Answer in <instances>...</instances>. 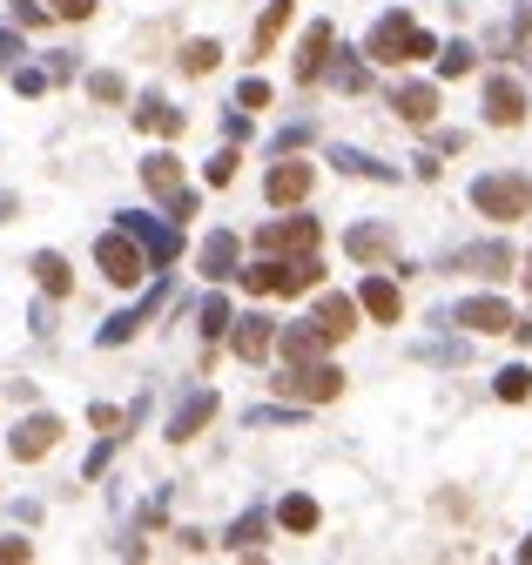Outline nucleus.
Segmentation results:
<instances>
[{
  "instance_id": "nucleus-1",
  "label": "nucleus",
  "mask_w": 532,
  "mask_h": 565,
  "mask_svg": "<svg viewBox=\"0 0 532 565\" xmlns=\"http://www.w3.org/2000/svg\"><path fill=\"white\" fill-rule=\"evenodd\" d=\"M237 282L250 297H303V290H317L324 282V263L317 256H270V263H256V269H237Z\"/></svg>"
},
{
  "instance_id": "nucleus-2",
  "label": "nucleus",
  "mask_w": 532,
  "mask_h": 565,
  "mask_svg": "<svg viewBox=\"0 0 532 565\" xmlns=\"http://www.w3.org/2000/svg\"><path fill=\"white\" fill-rule=\"evenodd\" d=\"M432 48H438V40H432L425 27H418L411 14H385V21L371 27V61H385V68H404V61H425Z\"/></svg>"
},
{
  "instance_id": "nucleus-3",
  "label": "nucleus",
  "mask_w": 532,
  "mask_h": 565,
  "mask_svg": "<svg viewBox=\"0 0 532 565\" xmlns=\"http://www.w3.org/2000/svg\"><path fill=\"white\" fill-rule=\"evenodd\" d=\"M472 209L492 216V223L532 216V176H479V182H472Z\"/></svg>"
},
{
  "instance_id": "nucleus-4",
  "label": "nucleus",
  "mask_w": 532,
  "mask_h": 565,
  "mask_svg": "<svg viewBox=\"0 0 532 565\" xmlns=\"http://www.w3.org/2000/svg\"><path fill=\"white\" fill-rule=\"evenodd\" d=\"M277 390H283V397H297V404H330L337 390H344V371H337V363L303 357V363H290V371L277 377Z\"/></svg>"
},
{
  "instance_id": "nucleus-5",
  "label": "nucleus",
  "mask_w": 532,
  "mask_h": 565,
  "mask_svg": "<svg viewBox=\"0 0 532 565\" xmlns=\"http://www.w3.org/2000/svg\"><path fill=\"white\" fill-rule=\"evenodd\" d=\"M142 182L169 202V216H176V223H182V216H196V189L182 182V161H176V155H142Z\"/></svg>"
},
{
  "instance_id": "nucleus-6",
  "label": "nucleus",
  "mask_w": 532,
  "mask_h": 565,
  "mask_svg": "<svg viewBox=\"0 0 532 565\" xmlns=\"http://www.w3.org/2000/svg\"><path fill=\"white\" fill-rule=\"evenodd\" d=\"M95 263H101L108 282H142V276H148V256H142V242H135L129 229L101 236V242H95Z\"/></svg>"
},
{
  "instance_id": "nucleus-7",
  "label": "nucleus",
  "mask_w": 532,
  "mask_h": 565,
  "mask_svg": "<svg viewBox=\"0 0 532 565\" xmlns=\"http://www.w3.org/2000/svg\"><path fill=\"white\" fill-rule=\"evenodd\" d=\"M122 229L142 242L148 269H162V263H176V256H182V229H169V223H156V216H142V209H129V216H122Z\"/></svg>"
},
{
  "instance_id": "nucleus-8",
  "label": "nucleus",
  "mask_w": 532,
  "mask_h": 565,
  "mask_svg": "<svg viewBox=\"0 0 532 565\" xmlns=\"http://www.w3.org/2000/svg\"><path fill=\"white\" fill-rule=\"evenodd\" d=\"M445 269H459V276H506V269H519V256H512V242H459V250L445 256Z\"/></svg>"
},
{
  "instance_id": "nucleus-9",
  "label": "nucleus",
  "mask_w": 532,
  "mask_h": 565,
  "mask_svg": "<svg viewBox=\"0 0 532 565\" xmlns=\"http://www.w3.org/2000/svg\"><path fill=\"white\" fill-rule=\"evenodd\" d=\"M256 242H263L270 256H311V250H317V223H311V216H290V223L277 216V223H263Z\"/></svg>"
},
{
  "instance_id": "nucleus-10",
  "label": "nucleus",
  "mask_w": 532,
  "mask_h": 565,
  "mask_svg": "<svg viewBox=\"0 0 532 565\" xmlns=\"http://www.w3.org/2000/svg\"><path fill=\"white\" fill-rule=\"evenodd\" d=\"M8 444H14V458H21V465L48 458L55 444H61V418H55V411H34V418H21V431H14Z\"/></svg>"
},
{
  "instance_id": "nucleus-11",
  "label": "nucleus",
  "mask_w": 532,
  "mask_h": 565,
  "mask_svg": "<svg viewBox=\"0 0 532 565\" xmlns=\"http://www.w3.org/2000/svg\"><path fill=\"white\" fill-rule=\"evenodd\" d=\"M485 121H499V129L525 121V88H519L512 74H492V81H485Z\"/></svg>"
},
{
  "instance_id": "nucleus-12",
  "label": "nucleus",
  "mask_w": 532,
  "mask_h": 565,
  "mask_svg": "<svg viewBox=\"0 0 532 565\" xmlns=\"http://www.w3.org/2000/svg\"><path fill=\"white\" fill-rule=\"evenodd\" d=\"M196 269H203L209 282H230V276H237V229H209L203 250H196Z\"/></svg>"
},
{
  "instance_id": "nucleus-13",
  "label": "nucleus",
  "mask_w": 532,
  "mask_h": 565,
  "mask_svg": "<svg viewBox=\"0 0 532 565\" xmlns=\"http://www.w3.org/2000/svg\"><path fill=\"white\" fill-rule=\"evenodd\" d=\"M162 297H169V290H162V282H156V290H148V297H142L135 310H122V316H108L95 344H108V350H116V344H129V337L142 330V323H148V316H156V310H162Z\"/></svg>"
},
{
  "instance_id": "nucleus-14",
  "label": "nucleus",
  "mask_w": 532,
  "mask_h": 565,
  "mask_svg": "<svg viewBox=\"0 0 532 565\" xmlns=\"http://www.w3.org/2000/svg\"><path fill=\"white\" fill-rule=\"evenodd\" d=\"M344 256H358V263H385V256H398V229H385V223H358V229L344 236Z\"/></svg>"
},
{
  "instance_id": "nucleus-15",
  "label": "nucleus",
  "mask_w": 532,
  "mask_h": 565,
  "mask_svg": "<svg viewBox=\"0 0 532 565\" xmlns=\"http://www.w3.org/2000/svg\"><path fill=\"white\" fill-rule=\"evenodd\" d=\"M263 195H270L277 209L303 202V195H311V161H277V169H270V182H263Z\"/></svg>"
},
{
  "instance_id": "nucleus-16",
  "label": "nucleus",
  "mask_w": 532,
  "mask_h": 565,
  "mask_svg": "<svg viewBox=\"0 0 532 565\" xmlns=\"http://www.w3.org/2000/svg\"><path fill=\"white\" fill-rule=\"evenodd\" d=\"M445 323H466V330H506L512 310H506L499 297H466V303H451V316H445Z\"/></svg>"
},
{
  "instance_id": "nucleus-17",
  "label": "nucleus",
  "mask_w": 532,
  "mask_h": 565,
  "mask_svg": "<svg viewBox=\"0 0 532 565\" xmlns=\"http://www.w3.org/2000/svg\"><path fill=\"white\" fill-rule=\"evenodd\" d=\"M209 418H216V390H189V397L176 404V418H169V437H176V444H189Z\"/></svg>"
},
{
  "instance_id": "nucleus-18",
  "label": "nucleus",
  "mask_w": 532,
  "mask_h": 565,
  "mask_svg": "<svg viewBox=\"0 0 532 565\" xmlns=\"http://www.w3.org/2000/svg\"><path fill=\"white\" fill-rule=\"evenodd\" d=\"M391 108L411 121V129H425V121L438 115V88H432V81H404V88L391 95Z\"/></svg>"
},
{
  "instance_id": "nucleus-19",
  "label": "nucleus",
  "mask_w": 532,
  "mask_h": 565,
  "mask_svg": "<svg viewBox=\"0 0 532 565\" xmlns=\"http://www.w3.org/2000/svg\"><path fill=\"white\" fill-rule=\"evenodd\" d=\"M358 310H371L377 323H398V316H404V297H398V282H391V276H371L364 290H358Z\"/></svg>"
},
{
  "instance_id": "nucleus-20",
  "label": "nucleus",
  "mask_w": 532,
  "mask_h": 565,
  "mask_svg": "<svg viewBox=\"0 0 532 565\" xmlns=\"http://www.w3.org/2000/svg\"><path fill=\"white\" fill-rule=\"evenodd\" d=\"M311 323H317L330 344H337V337H351V330H358V297H337V290H330V297L317 303V316H311Z\"/></svg>"
},
{
  "instance_id": "nucleus-21",
  "label": "nucleus",
  "mask_w": 532,
  "mask_h": 565,
  "mask_svg": "<svg viewBox=\"0 0 532 565\" xmlns=\"http://www.w3.org/2000/svg\"><path fill=\"white\" fill-rule=\"evenodd\" d=\"M270 350H277V323H270V316H243V323H237V357H243V363H263Z\"/></svg>"
},
{
  "instance_id": "nucleus-22",
  "label": "nucleus",
  "mask_w": 532,
  "mask_h": 565,
  "mask_svg": "<svg viewBox=\"0 0 532 565\" xmlns=\"http://www.w3.org/2000/svg\"><path fill=\"white\" fill-rule=\"evenodd\" d=\"M324 55H330V21H311L303 27V48H297V81H317Z\"/></svg>"
},
{
  "instance_id": "nucleus-23",
  "label": "nucleus",
  "mask_w": 532,
  "mask_h": 565,
  "mask_svg": "<svg viewBox=\"0 0 532 565\" xmlns=\"http://www.w3.org/2000/svg\"><path fill=\"white\" fill-rule=\"evenodd\" d=\"M324 74H330V81H337V88H344V95H364V88H371V74H364V61H358L351 48H344V55L330 48V55H324Z\"/></svg>"
},
{
  "instance_id": "nucleus-24",
  "label": "nucleus",
  "mask_w": 532,
  "mask_h": 565,
  "mask_svg": "<svg viewBox=\"0 0 532 565\" xmlns=\"http://www.w3.org/2000/svg\"><path fill=\"white\" fill-rule=\"evenodd\" d=\"M135 129H148V135H182V108H169L162 95H148V101L135 108Z\"/></svg>"
},
{
  "instance_id": "nucleus-25",
  "label": "nucleus",
  "mask_w": 532,
  "mask_h": 565,
  "mask_svg": "<svg viewBox=\"0 0 532 565\" xmlns=\"http://www.w3.org/2000/svg\"><path fill=\"white\" fill-rule=\"evenodd\" d=\"M324 330H317V323H290V330H283V363H303V357H324Z\"/></svg>"
},
{
  "instance_id": "nucleus-26",
  "label": "nucleus",
  "mask_w": 532,
  "mask_h": 565,
  "mask_svg": "<svg viewBox=\"0 0 532 565\" xmlns=\"http://www.w3.org/2000/svg\"><path fill=\"white\" fill-rule=\"evenodd\" d=\"M34 282H41L48 297H68V290H74V269H68L55 250H41V256H34Z\"/></svg>"
},
{
  "instance_id": "nucleus-27",
  "label": "nucleus",
  "mask_w": 532,
  "mask_h": 565,
  "mask_svg": "<svg viewBox=\"0 0 532 565\" xmlns=\"http://www.w3.org/2000/svg\"><path fill=\"white\" fill-rule=\"evenodd\" d=\"M277 525H283V532H317V498L290 492V498L277 505Z\"/></svg>"
},
{
  "instance_id": "nucleus-28",
  "label": "nucleus",
  "mask_w": 532,
  "mask_h": 565,
  "mask_svg": "<svg viewBox=\"0 0 532 565\" xmlns=\"http://www.w3.org/2000/svg\"><path fill=\"white\" fill-rule=\"evenodd\" d=\"M290 8H297V0H270V8H263V21H256V55L277 48V34L290 27Z\"/></svg>"
},
{
  "instance_id": "nucleus-29",
  "label": "nucleus",
  "mask_w": 532,
  "mask_h": 565,
  "mask_svg": "<svg viewBox=\"0 0 532 565\" xmlns=\"http://www.w3.org/2000/svg\"><path fill=\"white\" fill-rule=\"evenodd\" d=\"M330 161H337V169H344V176H371V182H398V169H385V161H371L364 148H337Z\"/></svg>"
},
{
  "instance_id": "nucleus-30",
  "label": "nucleus",
  "mask_w": 532,
  "mask_h": 565,
  "mask_svg": "<svg viewBox=\"0 0 532 565\" xmlns=\"http://www.w3.org/2000/svg\"><path fill=\"white\" fill-rule=\"evenodd\" d=\"M432 55H438V74H445V81L472 74V48H466V40H445V48H432Z\"/></svg>"
},
{
  "instance_id": "nucleus-31",
  "label": "nucleus",
  "mask_w": 532,
  "mask_h": 565,
  "mask_svg": "<svg viewBox=\"0 0 532 565\" xmlns=\"http://www.w3.org/2000/svg\"><path fill=\"white\" fill-rule=\"evenodd\" d=\"M492 390H499L506 404H525L532 397V371H525V363H512V371H499V384H492Z\"/></svg>"
},
{
  "instance_id": "nucleus-32",
  "label": "nucleus",
  "mask_w": 532,
  "mask_h": 565,
  "mask_svg": "<svg viewBox=\"0 0 532 565\" xmlns=\"http://www.w3.org/2000/svg\"><path fill=\"white\" fill-rule=\"evenodd\" d=\"M216 61H222V48H216V40H189V48H182V68H189V74H209Z\"/></svg>"
},
{
  "instance_id": "nucleus-33",
  "label": "nucleus",
  "mask_w": 532,
  "mask_h": 565,
  "mask_svg": "<svg viewBox=\"0 0 532 565\" xmlns=\"http://www.w3.org/2000/svg\"><path fill=\"white\" fill-rule=\"evenodd\" d=\"M263 525H270L263 512H243V518H237V532H230V552H237V545H243V552H250V545H263Z\"/></svg>"
},
{
  "instance_id": "nucleus-34",
  "label": "nucleus",
  "mask_w": 532,
  "mask_h": 565,
  "mask_svg": "<svg viewBox=\"0 0 532 565\" xmlns=\"http://www.w3.org/2000/svg\"><path fill=\"white\" fill-rule=\"evenodd\" d=\"M230 330V297H209L203 303V337H222Z\"/></svg>"
},
{
  "instance_id": "nucleus-35",
  "label": "nucleus",
  "mask_w": 532,
  "mask_h": 565,
  "mask_svg": "<svg viewBox=\"0 0 532 565\" xmlns=\"http://www.w3.org/2000/svg\"><path fill=\"white\" fill-rule=\"evenodd\" d=\"M48 81H55L48 68H14V88L21 95H48Z\"/></svg>"
},
{
  "instance_id": "nucleus-36",
  "label": "nucleus",
  "mask_w": 532,
  "mask_h": 565,
  "mask_svg": "<svg viewBox=\"0 0 532 565\" xmlns=\"http://www.w3.org/2000/svg\"><path fill=\"white\" fill-rule=\"evenodd\" d=\"M88 95L95 101H122L129 88H122V74H88Z\"/></svg>"
},
{
  "instance_id": "nucleus-37",
  "label": "nucleus",
  "mask_w": 532,
  "mask_h": 565,
  "mask_svg": "<svg viewBox=\"0 0 532 565\" xmlns=\"http://www.w3.org/2000/svg\"><path fill=\"white\" fill-rule=\"evenodd\" d=\"M48 14H55V21H88L95 0H48Z\"/></svg>"
},
{
  "instance_id": "nucleus-38",
  "label": "nucleus",
  "mask_w": 532,
  "mask_h": 565,
  "mask_svg": "<svg viewBox=\"0 0 532 565\" xmlns=\"http://www.w3.org/2000/svg\"><path fill=\"white\" fill-rule=\"evenodd\" d=\"M203 176H209V182L222 189V182H230V176H237V155H230V148H222V155H209V169H203Z\"/></svg>"
},
{
  "instance_id": "nucleus-39",
  "label": "nucleus",
  "mask_w": 532,
  "mask_h": 565,
  "mask_svg": "<svg viewBox=\"0 0 532 565\" xmlns=\"http://www.w3.org/2000/svg\"><path fill=\"white\" fill-rule=\"evenodd\" d=\"M237 101H243V108H270V81H243Z\"/></svg>"
},
{
  "instance_id": "nucleus-40",
  "label": "nucleus",
  "mask_w": 532,
  "mask_h": 565,
  "mask_svg": "<svg viewBox=\"0 0 532 565\" xmlns=\"http://www.w3.org/2000/svg\"><path fill=\"white\" fill-rule=\"evenodd\" d=\"M8 8H14L21 27H41V21H48V8H34V0H8Z\"/></svg>"
},
{
  "instance_id": "nucleus-41",
  "label": "nucleus",
  "mask_w": 532,
  "mask_h": 565,
  "mask_svg": "<svg viewBox=\"0 0 532 565\" xmlns=\"http://www.w3.org/2000/svg\"><path fill=\"white\" fill-rule=\"evenodd\" d=\"M0 558H8V565H21V558H27V539H0Z\"/></svg>"
},
{
  "instance_id": "nucleus-42",
  "label": "nucleus",
  "mask_w": 532,
  "mask_h": 565,
  "mask_svg": "<svg viewBox=\"0 0 532 565\" xmlns=\"http://www.w3.org/2000/svg\"><path fill=\"white\" fill-rule=\"evenodd\" d=\"M14 216H21V195H14V189H0V223H14Z\"/></svg>"
},
{
  "instance_id": "nucleus-43",
  "label": "nucleus",
  "mask_w": 532,
  "mask_h": 565,
  "mask_svg": "<svg viewBox=\"0 0 532 565\" xmlns=\"http://www.w3.org/2000/svg\"><path fill=\"white\" fill-rule=\"evenodd\" d=\"M14 55H21V34H0V68H14Z\"/></svg>"
},
{
  "instance_id": "nucleus-44",
  "label": "nucleus",
  "mask_w": 532,
  "mask_h": 565,
  "mask_svg": "<svg viewBox=\"0 0 532 565\" xmlns=\"http://www.w3.org/2000/svg\"><path fill=\"white\" fill-rule=\"evenodd\" d=\"M519 269H525V290H532V256H519Z\"/></svg>"
},
{
  "instance_id": "nucleus-45",
  "label": "nucleus",
  "mask_w": 532,
  "mask_h": 565,
  "mask_svg": "<svg viewBox=\"0 0 532 565\" xmlns=\"http://www.w3.org/2000/svg\"><path fill=\"white\" fill-rule=\"evenodd\" d=\"M519 558H525V565H532V539H525V545H519Z\"/></svg>"
}]
</instances>
